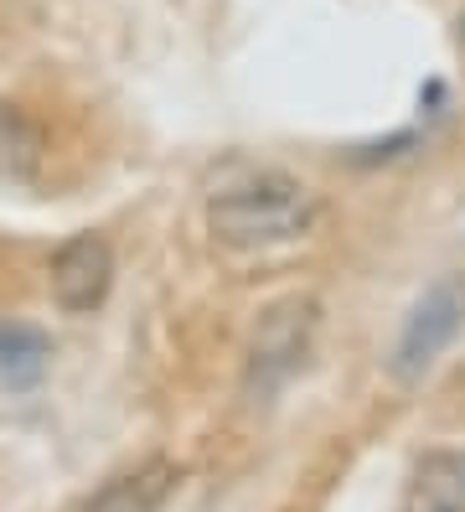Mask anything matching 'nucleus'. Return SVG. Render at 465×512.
I'll use <instances>...</instances> for the list:
<instances>
[{"mask_svg":"<svg viewBox=\"0 0 465 512\" xmlns=\"http://www.w3.org/2000/svg\"><path fill=\"white\" fill-rule=\"evenodd\" d=\"M460 42H465V16H460Z\"/></svg>","mask_w":465,"mask_h":512,"instance_id":"9","label":"nucleus"},{"mask_svg":"<svg viewBox=\"0 0 465 512\" xmlns=\"http://www.w3.org/2000/svg\"><path fill=\"white\" fill-rule=\"evenodd\" d=\"M166 492H171V466L166 461H150V466H140L130 476L109 481V487L93 497L83 512H161Z\"/></svg>","mask_w":465,"mask_h":512,"instance_id":"7","label":"nucleus"},{"mask_svg":"<svg viewBox=\"0 0 465 512\" xmlns=\"http://www.w3.org/2000/svg\"><path fill=\"white\" fill-rule=\"evenodd\" d=\"M403 512H465V450H429L414 466Z\"/></svg>","mask_w":465,"mask_h":512,"instance_id":"5","label":"nucleus"},{"mask_svg":"<svg viewBox=\"0 0 465 512\" xmlns=\"http://www.w3.org/2000/svg\"><path fill=\"white\" fill-rule=\"evenodd\" d=\"M42 125L16 104H0V182H37L42 171Z\"/></svg>","mask_w":465,"mask_h":512,"instance_id":"6","label":"nucleus"},{"mask_svg":"<svg viewBox=\"0 0 465 512\" xmlns=\"http://www.w3.org/2000/svg\"><path fill=\"white\" fill-rule=\"evenodd\" d=\"M321 218V202L290 171H254L207 197V228L223 249H269L305 238Z\"/></svg>","mask_w":465,"mask_h":512,"instance_id":"1","label":"nucleus"},{"mask_svg":"<svg viewBox=\"0 0 465 512\" xmlns=\"http://www.w3.org/2000/svg\"><path fill=\"white\" fill-rule=\"evenodd\" d=\"M460 321H465V280L460 275L434 280L414 300V311L403 316V331H398V342H393V363H388L393 378L398 383L424 378L434 363H440V352L455 342Z\"/></svg>","mask_w":465,"mask_h":512,"instance_id":"3","label":"nucleus"},{"mask_svg":"<svg viewBox=\"0 0 465 512\" xmlns=\"http://www.w3.org/2000/svg\"><path fill=\"white\" fill-rule=\"evenodd\" d=\"M114 290V249L99 233H78L52 254V300L68 316L99 311Z\"/></svg>","mask_w":465,"mask_h":512,"instance_id":"4","label":"nucleus"},{"mask_svg":"<svg viewBox=\"0 0 465 512\" xmlns=\"http://www.w3.org/2000/svg\"><path fill=\"white\" fill-rule=\"evenodd\" d=\"M47 357H52V342L31 326H0V383L11 388H26L47 373Z\"/></svg>","mask_w":465,"mask_h":512,"instance_id":"8","label":"nucleus"},{"mask_svg":"<svg viewBox=\"0 0 465 512\" xmlns=\"http://www.w3.org/2000/svg\"><path fill=\"white\" fill-rule=\"evenodd\" d=\"M316 316H321V306L310 295H290V300H279V306H269L259 316L254 342H248V373H243V388L254 404L274 399L279 388L300 373L310 337H316Z\"/></svg>","mask_w":465,"mask_h":512,"instance_id":"2","label":"nucleus"}]
</instances>
